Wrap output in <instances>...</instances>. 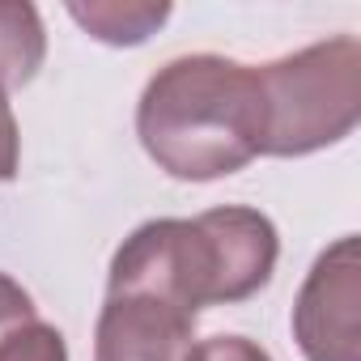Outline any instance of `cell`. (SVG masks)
<instances>
[{"instance_id": "cell-9", "label": "cell", "mask_w": 361, "mask_h": 361, "mask_svg": "<svg viewBox=\"0 0 361 361\" xmlns=\"http://www.w3.org/2000/svg\"><path fill=\"white\" fill-rule=\"evenodd\" d=\"M188 361H272L268 348H259L247 336H209L200 344H192Z\"/></svg>"}, {"instance_id": "cell-1", "label": "cell", "mask_w": 361, "mask_h": 361, "mask_svg": "<svg viewBox=\"0 0 361 361\" xmlns=\"http://www.w3.org/2000/svg\"><path fill=\"white\" fill-rule=\"evenodd\" d=\"M276 255L272 217L247 204H221L192 221L157 217L119 243L106 293L157 298L196 319L204 306H234L259 293L276 272Z\"/></svg>"}, {"instance_id": "cell-8", "label": "cell", "mask_w": 361, "mask_h": 361, "mask_svg": "<svg viewBox=\"0 0 361 361\" xmlns=\"http://www.w3.org/2000/svg\"><path fill=\"white\" fill-rule=\"evenodd\" d=\"M68 18L77 26H85L98 43L136 47V43H145L170 18V5H119V0H90V5H68Z\"/></svg>"}, {"instance_id": "cell-10", "label": "cell", "mask_w": 361, "mask_h": 361, "mask_svg": "<svg viewBox=\"0 0 361 361\" xmlns=\"http://www.w3.org/2000/svg\"><path fill=\"white\" fill-rule=\"evenodd\" d=\"M18 161H22V136H18V119L9 106V90L0 85V183H9L18 174Z\"/></svg>"}, {"instance_id": "cell-7", "label": "cell", "mask_w": 361, "mask_h": 361, "mask_svg": "<svg viewBox=\"0 0 361 361\" xmlns=\"http://www.w3.org/2000/svg\"><path fill=\"white\" fill-rule=\"evenodd\" d=\"M47 56L43 18L26 0H0V85L22 90L35 81Z\"/></svg>"}, {"instance_id": "cell-5", "label": "cell", "mask_w": 361, "mask_h": 361, "mask_svg": "<svg viewBox=\"0 0 361 361\" xmlns=\"http://www.w3.org/2000/svg\"><path fill=\"white\" fill-rule=\"evenodd\" d=\"M196 319L157 298L106 293L94 327V361H188Z\"/></svg>"}, {"instance_id": "cell-4", "label": "cell", "mask_w": 361, "mask_h": 361, "mask_svg": "<svg viewBox=\"0 0 361 361\" xmlns=\"http://www.w3.org/2000/svg\"><path fill=\"white\" fill-rule=\"evenodd\" d=\"M293 340L306 361H361V247L353 234L310 264L293 302Z\"/></svg>"}, {"instance_id": "cell-2", "label": "cell", "mask_w": 361, "mask_h": 361, "mask_svg": "<svg viewBox=\"0 0 361 361\" xmlns=\"http://www.w3.org/2000/svg\"><path fill=\"white\" fill-rule=\"evenodd\" d=\"M268 111L259 68L226 56H178L161 64L140 102L136 136L145 153L183 183H209L264 153Z\"/></svg>"}, {"instance_id": "cell-3", "label": "cell", "mask_w": 361, "mask_h": 361, "mask_svg": "<svg viewBox=\"0 0 361 361\" xmlns=\"http://www.w3.org/2000/svg\"><path fill=\"white\" fill-rule=\"evenodd\" d=\"M264 85V153L306 157L344 140L361 119V43L336 35L259 68Z\"/></svg>"}, {"instance_id": "cell-6", "label": "cell", "mask_w": 361, "mask_h": 361, "mask_svg": "<svg viewBox=\"0 0 361 361\" xmlns=\"http://www.w3.org/2000/svg\"><path fill=\"white\" fill-rule=\"evenodd\" d=\"M0 361H68L60 327H51L35 298L0 272Z\"/></svg>"}]
</instances>
